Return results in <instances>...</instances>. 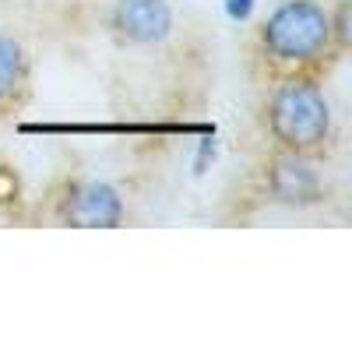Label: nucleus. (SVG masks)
Here are the masks:
<instances>
[{
  "instance_id": "1",
  "label": "nucleus",
  "mask_w": 352,
  "mask_h": 352,
  "mask_svg": "<svg viewBox=\"0 0 352 352\" xmlns=\"http://www.w3.org/2000/svg\"><path fill=\"white\" fill-rule=\"evenodd\" d=\"M268 127L285 152L307 155L331 134V106L324 92L303 78L282 81L268 102Z\"/></svg>"
},
{
  "instance_id": "2",
  "label": "nucleus",
  "mask_w": 352,
  "mask_h": 352,
  "mask_svg": "<svg viewBox=\"0 0 352 352\" xmlns=\"http://www.w3.org/2000/svg\"><path fill=\"white\" fill-rule=\"evenodd\" d=\"M331 46V14L314 0H285L261 25V50L282 64H307Z\"/></svg>"
},
{
  "instance_id": "3",
  "label": "nucleus",
  "mask_w": 352,
  "mask_h": 352,
  "mask_svg": "<svg viewBox=\"0 0 352 352\" xmlns=\"http://www.w3.org/2000/svg\"><path fill=\"white\" fill-rule=\"evenodd\" d=\"M60 219L78 229H113L124 219V201L109 184H74L64 197Z\"/></svg>"
},
{
  "instance_id": "4",
  "label": "nucleus",
  "mask_w": 352,
  "mask_h": 352,
  "mask_svg": "<svg viewBox=\"0 0 352 352\" xmlns=\"http://www.w3.org/2000/svg\"><path fill=\"white\" fill-rule=\"evenodd\" d=\"M109 25L120 39L148 46V43H162L169 36L173 11L166 0H116Z\"/></svg>"
},
{
  "instance_id": "5",
  "label": "nucleus",
  "mask_w": 352,
  "mask_h": 352,
  "mask_svg": "<svg viewBox=\"0 0 352 352\" xmlns=\"http://www.w3.org/2000/svg\"><path fill=\"white\" fill-rule=\"evenodd\" d=\"M268 187H272L275 201L296 204V208H307V204H317L320 201V180H317V173L296 152H289V155H282V159L272 162Z\"/></svg>"
},
{
  "instance_id": "6",
  "label": "nucleus",
  "mask_w": 352,
  "mask_h": 352,
  "mask_svg": "<svg viewBox=\"0 0 352 352\" xmlns=\"http://www.w3.org/2000/svg\"><path fill=\"white\" fill-rule=\"evenodd\" d=\"M28 74V60H25V50L14 36L0 32V102H8L21 92Z\"/></svg>"
},
{
  "instance_id": "7",
  "label": "nucleus",
  "mask_w": 352,
  "mask_h": 352,
  "mask_svg": "<svg viewBox=\"0 0 352 352\" xmlns=\"http://www.w3.org/2000/svg\"><path fill=\"white\" fill-rule=\"evenodd\" d=\"M331 39H338V46H349V0H342L331 18Z\"/></svg>"
},
{
  "instance_id": "8",
  "label": "nucleus",
  "mask_w": 352,
  "mask_h": 352,
  "mask_svg": "<svg viewBox=\"0 0 352 352\" xmlns=\"http://www.w3.org/2000/svg\"><path fill=\"white\" fill-rule=\"evenodd\" d=\"M254 11V0H229V14L232 18H247Z\"/></svg>"
}]
</instances>
